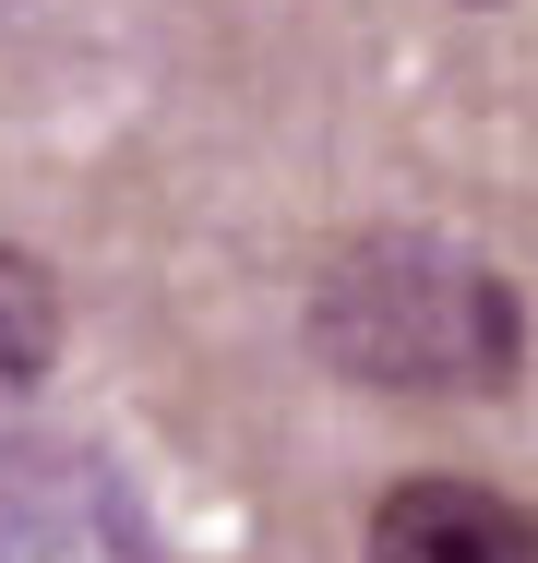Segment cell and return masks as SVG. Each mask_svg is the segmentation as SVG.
<instances>
[{
	"instance_id": "cell-1",
	"label": "cell",
	"mask_w": 538,
	"mask_h": 563,
	"mask_svg": "<svg viewBox=\"0 0 538 563\" xmlns=\"http://www.w3.org/2000/svg\"><path fill=\"white\" fill-rule=\"evenodd\" d=\"M312 347L371 396H503L527 372V300L442 228H359L312 276Z\"/></svg>"
},
{
	"instance_id": "cell-2",
	"label": "cell",
	"mask_w": 538,
	"mask_h": 563,
	"mask_svg": "<svg viewBox=\"0 0 538 563\" xmlns=\"http://www.w3.org/2000/svg\"><path fill=\"white\" fill-rule=\"evenodd\" d=\"M359 563H538V504L467 479V467H419V479H383Z\"/></svg>"
},
{
	"instance_id": "cell-3",
	"label": "cell",
	"mask_w": 538,
	"mask_h": 563,
	"mask_svg": "<svg viewBox=\"0 0 538 563\" xmlns=\"http://www.w3.org/2000/svg\"><path fill=\"white\" fill-rule=\"evenodd\" d=\"M60 336H72V312H60V276H48L36 252H12V240H0V396L48 384Z\"/></svg>"
}]
</instances>
